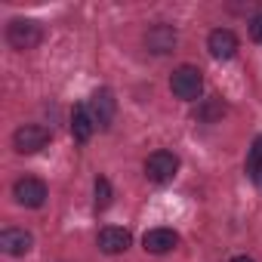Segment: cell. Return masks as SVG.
Returning <instances> with one entry per match:
<instances>
[{
    "label": "cell",
    "mask_w": 262,
    "mask_h": 262,
    "mask_svg": "<svg viewBox=\"0 0 262 262\" xmlns=\"http://www.w3.org/2000/svg\"><path fill=\"white\" fill-rule=\"evenodd\" d=\"M93 129H96V123H93V117H90V108H86V105H74V108H71V136H74L77 142H90Z\"/></svg>",
    "instance_id": "cell-12"
},
{
    "label": "cell",
    "mask_w": 262,
    "mask_h": 262,
    "mask_svg": "<svg viewBox=\"0 0 262 262\" xmlns=\"http://www.w3.org/2000/svg\"><path fill=\"white\" fill-rule=\"evenodd\" d=\"M170 90H173L176 99L194 102V99H201V93H204V74H201L194 65H179V68L170 74Z\"/></svg>",
    "instance_id": "cell-1"
},
{
    "label": "cell",
    "mask_w": 262,
    "mask_h": 262,
    "mask_svg": "<svg viewBox=\"0 0 262 262\" xmlns=\"http://www.w3.org/2000/svg\"><path fill=\"white\" fill-rule=\"evenodd\" d=\"M250 34H253V40H256V43H262V13H259V16H253V22H250Z\"/></svg>",
    "instance_id": "cell-16"
},
{
    "label": "cell",
    "mask_w": 262,
    "mask_h": 262,
    "mask_svg": "<svg viewBox=\"0 0 262 262\" xmlns=\"http://www.w3.org/2000/svg\"><path fill=\"white\" fill-rule=\"evenodd\" d=\"M179 173V158L173 155V151H151L148 158H145V176L151 179V182H158V185H164V182H173V176Z\"/></svg>",
    "instance_id": "cell-4"
},
{
    "label": "cell",
    "mask_w": 262,
    "mask_h": 262,
    "mask_svg": "<svg viewBox=\"0 0 262 262\" xmlns=\"http://www.w3.org/2000/svg\"><path fill=\"white\" fill-rule=\"evenodd\" d=\"M176 43H179V34H176V28L167 25V22H158V25H151V28L145 31V50L155 53V56L173 53Z\"/></svg>",
    "instance_id": "cell-7"
},
{
    "label": "cell",
    "mask_w": 262,
    "mask_h": 262,
    "mask_svg": "<svg viewBox=\"0 0 262 262\" xmlns=\"http://www.w3.org/2000/svg\"><path fill=\"white\" fill-rule=\"evenodd\" d=\"M247 173H250L253 179L262 176V136L253 142V148H250V155H247Z\"/></svg>",
    "instance_id": "cell-14"
},
{
    "label": "cell",
    "mask_w": 262,
    "mask_h": 262,
    "mask_svg": "<svg viewBox=\"0 0 262 262\" xmlns=\"http://www.w3.org/2000/svg\"><path fill=\"white\" fill-rule=\"evenodd\" d=\"M31 247H34V237L25 228H4L0 231V250L7 256H25Z\"/></svg>",
    "instance_id": "cell-10"
},
{
    "label": "cell",
    "mask_w": 262,
    "mask_h": 262,
    "mask_svg": "<svg viewBox=\"0 0 262 262\" xmlns=\"http://www.w3.org/2000/svg\"><path fill=\"white\" fill-rule=\"evenodd\" d=\"M53 139V133L43 123H22L16 133H13V148L19 155H37L40 148H47Z\"/></svg>",
    "instance_id": "cell-3"
},
{
    "label": "cell",
    "mask_w": 262,
    "mask_h": 262,
    "mask_svg": "<svg viewBox=\"0 0 262 262\" xmlns=\"http://www.w3.org/2000/svg\"><path fill=\"white\" fill-rule=\"evenodd\" d=\"M219 114H225V105H222V102H210V105H207V111H201V117H204V120H216Z\"/></svg>",
    "instance_id": "cell-15"
},
{
    "label": "cell",
    "mask_w": 262,
    "mask_h": 262,
    "mask_svg": "<svg viewBox=\"0 0 262 262\" xmlns=\"http://www.w3.org/2000/svg\"><path fill=\"white\" fill-rule=\"evenodd\" d=\"M86 108H90V117H93V123L96 126H102V129H108L111 126V120H114V114H117V99H114V93L111 90H96L93 96H90V102H86Z\"/></svg>",
    "instance_id": "cell-5"
},
{
    "label": "cell",
    "mask_w": 262,
    "mask_h": 262,
    "mask_svg": "<svg viewBox=\"0 0 262 262\" xmlns=\"http://www.w3.org/2000/svg\"><path fill=\"white\" fill-rule=\"evenodd\" d=\"M13 198H16L19 207L37 210V207H43V201H47V182L37 179V176H25V179H19V182L13 185Z\"/></svg>",
    "instance_id": "cell-6"
},
{
    "label": "cell",
    "mask_w": 262,
    "mask_h": 262,
    "mask_svg": "<svg viewBox=\"0 0 262 262\" xmlns=\"http://www.w3.org/2000/svg\"><path fill=\"white\" fill-rule=\"evenodd\" d=\"M176 244H179V234H176L173 228H151V231L142 234V247H145V253H155V256L170 253Z\"/></svg>",
    "instance_id": "cell-11"
},
{
    "label": "cell",
    "mask_w": 262,
    "mask_h": 262,
    "mask_svg": "<svg viewBox=\"0 0 262 262\" xmlns=\"http://www.w3.org/2000/svg\"><path fill=\"white\" fill-rule=\"evenodd\" d=\"M96 244H99L102 253L117 256V253H126V250H129V244H133V234H129L126 228H117V225H105V228L99 231Z\"/></svg>",
    "instance_id": "cell-8"
},
{
    "label": "cell",
    "mask_w": 262,
    "mask_h": 262,
    "mask_svg": "<svg viewBox=\"0 0 262 262\" xmlns=\"http://www.w3.org/2000/svg\"><path fill=\"white\" fill-rule=\"evenodd\" d=\"M231 262H256V259H253V256H234Z\"/></svg>",
    "instance_id": "cell-17"
},
{
    "label": "cell",
    "mask_w": 262,
    "mask_h": 262,
    "mask_svg": "<svg viewBox=\"0 0 262 262\" xmlns=\"http://www.w3.org/2000/svg\"><path fill=\"white\" fill-rule=\"evenodd\" d=\"M7 40H10V47L19 50V53L34 50V47L43 40V28H40V22H34V19H13V22L7 25Z\"/></svg>",
    "instance_id": "cell-2"
},
{
    "label": "cell",
    "mask_w": 262,
    "mask_h": 262,
    "mask_svg": "<svg viewBox=\"0 0 262 262\" xmlns=\"http://www.w3.org/2000/svg\"><path fill=\"white\" fill-rule=\"evenodd\" d=\"M111 201H114L111 182H108L105 176H99V179H96V210H99V213H102V210H108V207H111Z\"/></svg>",
    "instance_id": "cell-13"
},
{
    "label": "cell",
    "mask_w": 262,
    "mask_h": 262,
    "mask_svg": "<svg viewBox=\"0 0 262 262\" xmlns=\"http://www.w3.org/2000/svg\"><path fill=\"white\" fill-rule=\"evenodd\" d=\"M237 34L231 31V28H216V31H210V37H207V50H210V56L213 59H234V53H237Z\"/></svg>",
    "instance_id": "cell-9"
}]
</instances>
